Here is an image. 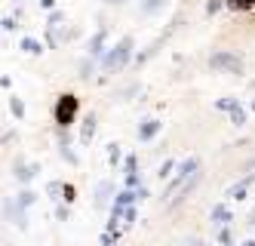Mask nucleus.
Masks as SVG:
<instances>
[{"label":"nucleus","mask_w":255,"mask_h":246,"mask_svg":"<svg viewBox=\"0 0 255 246\" xmlns=\"http://www.w3.org/2000/svg\"><path fill=\"white\" fill-rule=\"evenodd\" d=\"M129 49H132V40H120L111 52L105 55V71H117L126 65V59H129Z\"/></svg>","instance_id":"obj_1"},{"label":"nucleus","mask_w":255,"mask_h":246,"mask_svg":"<svg viewBox=\"0 0 255 246\" xmlns=\"http://www.w3.org/2000/svg\"><path fill=\"white\" fill-rule=\"evenodd\" d=\"M74 114H77V99L74 96H62V102L56 108V123L59 126H68L71 120H74Z\"/></svg>","instance_id":"obj_2"},{"label":"nucleus","mask_w":255,"mask_h":246,"mask_svg":"<svg viewBox=\"0 0 255 246\" xmlns=\"http://www.w3.org/2000/svg\"><path fill=\"white\" fill-rule=\"evenodd\" d=\"M212 68H225L231 74H240L243 71V62L237 59V55H231V52H218V55H212Z\"/></svg>","instance_id":"obj_3"},{"label":"nucleus","mask_w":255,"mask_h":246,"mask_svg":"<svg viewBox=\"0 0 255 246\" xmlns=\"http://www.w3.org/2000/svg\"><path fill=\"white\" fill-rule=\"evenodd\" d=\"M197 169H200V157H188L185 163L178 166V173H175V188H178L181 182H185V179H191V176L197 173ZM175 188H172V191H175ZM172 191H169V194H172Z\"/></svg>","instance_id":"obj_4"},{"label":"nucleus","mask_w":255,"mask_h":246,"mask_svg":"<svg viewBox=\"0 0 255 246\" xmlns=\"http://www.w3.org/2000/svg\"><path fill=\"white\" fill-rule=\"evenodd\" d=\"M93 132H96V117L89 114V117L83 120V126H80V145H89V142H93Z\"/></svg>","instance_id":"obj_5"},{"label":"nucleus","mask_w":255,"mask_h":246,"mask_svg":"<svg viewBox=\"0 0 255 246\" xmlns=\"http://www.w3.org/2000/svg\"><path fill=\"white\" fill-rule=\"evenodd\" d=\"M255 182V176H246L243 182H237L234 188H231V191H228V197H234V200H243V194L249 191V185Z\"/></svg>","instance_id":"obj_6"},{"label":"nucleus","mask_w":255,"mask_h":246,"mask_svg":"<svg viewBox=\"0 0 255 246\" xmlns=\"http://www.w3.org/2000/svg\"><path fill=\"white\" fill-rule=\"evenodd\" d=\"M212 222L218 225V228H225V225L231 222V210H228V206H215V210H212Z\"/></svg>","instance_id":"obj_7"},{"label":"nucleus","mask_w":255,"mask_h":246,"mask_svg":"<svg viewBox=\"0 0 255 246\" xmlns=\"http://www.w3.org/2000/svg\"><path fill=\"white\" fill-rule=\"evenodd\" d=\"M157 129H160V123L157 120H141V129H138V136L148 142V139H154L157 136Z\"/></svg>","instance_id":"obj_8"},{"label":"nucleus","mask_w":255,"mask_h":246,"mask_svg":"<svg viewBox=\"0 0 255 246\" xmlns=\"http://www.w3.org/2000/svg\"><path fill=\"white\" fill-rule=\"evenodd\" d=\"M132 200H135V194L129 191V188H126V191H120V194H117V206H132Z\"/></svg>","instance_id":"obj_9"},{"label":"nucleus","mask_w":255,"mask_h":246,"mask_svg":"<svg viewBox=\"0 0 255 246\" xmlns=\"http://www.w3.org/2000/svg\"><path fill=\"white\" fill-rule=\"evenodd\" d=\"M108 194H111V185H108V182H102V185L96 188V197H99V200H108Z\"/></svg>","instance_id":"obj_10"},{"label":"nucleus","mask_w":255,"mask_h":246,"mask_svg":"<svg viewBox=\"0 0 255 246\" xmlns=\"http://www.w3.org/2000/svg\"><path fill=\"white\" fill-rule=\"evenodd\" d=\"M31 203H34V194H31V191L19 194V206H31Z\"/></svg>","instance_id":"obj_11"},{"label":"nucleus","mask_w":255,"mask_h":246,"mask_svg":"<svg viewBox=\"0 0 255 246\" xmlns=\"http://www.w3.org/2000/svg\"><path fill=\"white\" fill-rule=\"evenodd\" d=\"M12 114H15V117H22V114H25V108H22L19 99H12Z\"/></svg>","instance_id":"obj_12"},{"label":"nucleus","mask_w":255,"mask_h":246,"mask_svg":"<svg viewBox=\"0 0 255 246\" xmlns=\"http://www.w3.org/2000/svg\"><path fill=\"white\" fill-rule=\"evenodd\" d=\"M22 46H25V49H28V52H34V55H37V52H40V46H37V43H34V40H25V43H22Z\"/></svg>","instance_id":"obj_13"},{"label":"nucleus","mask_w":255,"mask_h":246,"mask_svg":"<svg viewBox=\"0 0 255 246\" xmlns=\"http://www.w3.org/2000/svg\"><path fill=\"white\" fill-rule=\"evenodd\" d=\"M231 3H234V6H252L255 0H231Z\"/></svg>","instance_id":"obj_14"},{"label":"nucleus","mask_w":255,"mask_h":246,"mask_svg":"<svg viewBox=\"0 0 255 246\" xmlns=\"http://www.w3.org/2000/svg\"><path fill=\"white\" fill-rule=\"evenodd\" d=\"M243 246H255V243H249V240H246V243H243Z\"/></svg>","instance_id":"obj_15"}]
</instances>
